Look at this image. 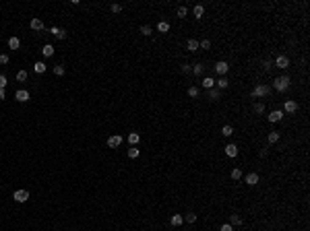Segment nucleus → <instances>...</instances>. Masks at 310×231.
<instances>
[{"mask_svg": "<svg viewBox=\"0 0 310 231\" xmlns=\"http://www.w3.org/2000/svg\"><path fill=\"white\" fill-rule=\"evenodd\" d=\"M275 66H279V68H287V66H290L287 56H277V58H275Z\"/></svg>", "mask_w": 310, "mask_h": 231, "instance_id": "obj_6", "label": "nucleus"}, {"mask_svg": "<svg viewBox=\"0 0 310 231\" xmlns=\"http://www.w3.org/2000/svg\"><path fill=\"white\" fill-rule=\"evenodd\" d=\"M19 45H21L19 37H10V39H8V48L10 50H19Z\"/></svg>", "mask_w": 310, "mask_h": 231, "instance_id": "obj_18", "label": "nucleus"}, {"mask_svg": "<svg viewBox=\"0 0 310 231\" xmlns=\"http://www.w3.org/2000/svg\"><path fill=\"white\" fill-rule=\"evenodd\" d=\"M50 33H54L58 39H64V37H66V31H64V29H58V27H52V29H50Z\"/></svg>", "mask_w": 310, "mask_h": 231, "instance_id": "obj_11", "label": "nucleus"}, {"mask_svg": "<svg viewBox=\"0 0 310 231\" xmlns=\"http://www.w3.org/2000/svg\"><path fill=\"white\" fill-rule=\"evenodd\" d=\"M263 66H265V70H271V68H273V64H271V62H265Z\"/></svg>", "mask_w": 310, "mask_h": 231, "instance_id": "obj_44", "label": "nucleus"}, {"mask_svg": "<svg viewBox=\"0 0 310 231\" xmlns=\"http://www.w3.org/2000/svg\"><path fill=\"white\" fill-rule=\"evenodd\" d=\"M219 231H234V229H231V225L227 223V225H221V229H219Z\"/></svg>", "mask_w": 310, "mask_h": 231, "instance_id": "obj_42", "label": "nucleus"}, {"mask_svg": "<svg viewBox=\"0 0 310 231\" xmlns=\"http://www.w3.org/2000/svg\"><path fill=\"white\" fill-rule=\"evenodd\" d=\"M184 221H188V223H194V221H197V215H194V213H188V215L184 217Z\"/></svg>", "mask_w": 310, "mask_h": 231, "instance_id": "obj_32", "label": "nucleus"}, {"mask_svg": "<svg viewBox=\"0 0 310 231\" xmlns=\"http://www.w3.org/2000/svg\"><path fill=\"white\" fill-rule=\"evenodd\" d=\"M221 134H223V136H231V134H234V128H231V126H223Z\"/></svg>", "mask_w": 310, "mask_h": 231, "instance_id": "obj_30", "label": "nucleus"}, {"mask_svg": "<svg viewBox=\"0 0 310 231\" xmlns=\"http://www.w3.org/2000/svg\"><path fill=\"white\" fill-rule=\"evenodd\" d=\"M256 182H258V176H256V173H248L246 176V184L248 186H254Z\"/></svg>", "mask_w": 310, "mask_h": 231, "instance_id": "obj_17", "label": "nucleus"}, {"mask_svg": "<svg viewBox=\"0 0 310 231\" xmlns=\"http://www.w3.org/2000/svg\"><path fill=\"white\" fill-rule=\"evenodd\" d=\"M17 81H21V83L27 81V72H25V70H19V72H17Z\"/></svg>", "mask_w": 310, "mask_h": 231, "instance_id": "obj_31", "label": "nucleus"}, {"mask_svg": "<svg viewBox=\"0 0 310 231\" xmlns=\"http://www.w3.org/2000/svg\"><path fill=\"white\" fill-rule=\"evenodd\" d=\"M54 72L58 74V76H62V74H64V66H62V64H58V66H54Z\"/></svg>", "mask_w": 310, "mask_h": 231, "instance_id": "obj_34", "label": "nucleus"}, {"mask_svg": "<svg viewBox=\"0 0 310 231\" xmlns=\"http://www.w3.org/2000/svg\"><path fill=\"white\" fill-rule=\"evenodd\" d=\"M252 112H254V113H263V112H265V103H254V105H252Z\"/></svg>", "mask_w": 310, "mask_h": 231, "instance_id": "obj_25", "label": "nucleus"}, {"mask_svg": "<svg viewBox=\"0 0 310 231\" xmlns=\"http://www.w3.org/2000/svg\"><path fill=\"white\" fill-rule=\"evenodd\" d=\"M213 85H215V81H213V79H211V76H207V79H205V81H203V87H205V89H207V91H209V89H213Z\"/></svg>", "mask_w": 310, "mask_h": 231, "instance_id": "obj_20", "label": "nucleus"}, {"mask_svg": "<svg viewBox=\"0 0 310 231\" xmlns=\"http://www.w3.org/2000/svg\"><path fill=\"white\" fill-rule=\"evenodd\" d=\"M203 13H205V6H201V4H197V6H194V17H199V19H201V17H203Z\"/></svg>", "mask_w": 310, "mask_h": 231, "instance_id": "obj_27", "label": "nucleus"}, {"mask_svg": "<svg viewBox=\"0 0 310 231\" xmlns=\"http://www.w3.org/2000/svg\"><path fill=\"white\" fill-rule=\"evenodd\" d=\"M182 221H184V217H182V215H174V217H172V225H176V227H178V225H182Z\"/></svg>", "mask_w": 310, "mask_h": 231, "instance_id": "obj_21", "label": "nucleus"}, {"mask_svg": "<svg viewBox=\"0 0 310 231\" xmlns=\"http://www.w3.org/2000/svg\"><path fill=\"white\" fill-rule=\"evenodd\" d=\"M287 87H290V76H279V79H275V89L277 91H286Z\"/></svg>", "mask_w": 310, "mask_h": 231, "instance_id": "obj_2", "label": "nucleus"}, {"mask_svg": "<svg viewBox=\"0 0 310 231\" xmlns=\"http://www.w3.org/2000/svg\"><path fill=\"white\" fill-rule=\"evenodd\" d=\"M190 70H192V68L188 66V64H182V72H190Z\"/></svg>", "mask_w": 310, "mask_h": 231, "instance_id": "obj_43", "label": "nucleus"}, {"mask_svg": "<svg viewBox=\"0 0 310 231\" xmlns=\"http://www.w3.org/2000/svg\"><path fill=\"white\" fill-rule=\"evenodd\" d=\"M281 118H283V113H281L279 109H275V112H271V113H269V122H279Z\"/></svg>", "mask_w": 310, "mask_h": 231, "instance_id": "obj_9", "label": "nucleus"}, {"mask_svg": "<svg viewBox=\"0 0 310 231\" xmlns=\"http://www.w3.org/2000/svg\"><path fill=\"white\" fill-rule=\"evenodd\" d=\"M215 70H217L219 74H226L227 70H230V66H227V62H217V64H215Z\"/></svg>", "mask_w": 310, "mask_h": 231, "instance_id": "obj_7", "label": "nucleus"}, {"mask_svg": "<svg viewBox=\"0 0 310 231\" xmlns=\"http://www.w3.org/2000/svg\"><path fill=\"white\" fill-rule=\"evenodd\" d=\"M242 223V217L240 215H231L230 217V225H240Z\"/></svg>", "mask_w": 310, "mask_h": 231, "instance_id": "obj_22", "label": "nucleus"}, {"mask_svg": "<svg viewBox=\"0 0 310 231\" xmlns=\"http://www.w3.org/2000/svg\"><path fill=\"white\" fill-rule=\"evenodd\" d=\"M203 70H205L203 64H194V66H192V72H194V74H203Z\"/></svg>", "mask_w": 310, "mask_h": 231, "instance_id": "obj_28", "label": "nucleus"}, {"mask_svg": "<svg viewBox=\"0 0 310 231\" xmlns=\"http://www.w3.org/2000/svg\"><path fill=\"white\" fill-rule=\"evenodd\" d=\"M277 140H279V132H275V130H273V132H269V143L273 144V143H277Z\"/></svg>", "mask_w": 310, "mask_h": 231, "instance_id": "obj_26", "label": "nucleus"}, {"mask_svg": "<svg viewBox=\"0 0 310 231\" xmlns=\"http://www.w3.org/2000/svg\"><path fill=\"white\" fill-rule=\"evenodd\" d=\"M219 97H221V91H219V89H209V99L217 101Z\"/></svg>", "mask_w": 310, "mask_h": 231, "instance_id": "obj_15", "label": "nucleus"}, {"mask_svg": "<svg viewBox=\"0 0 310 231\" xmlns=\"http://www.w3.org/2000/svg\"><path fill=\"white\" fill-rule=\"evenodd\" d=\"M186 48L190 50V52H197V50H199V41H197V39H188Z\"/></svg>", "mask_w": 310, "mask_h": 231, "instance_id": "obj_19", "label": "nucleus"}, {"mask_svg": "<svg viewBox=\"0 0 310 231\" xmlns=\"http://www.w3.org/2000/svg\"><path fill=\"white\" fill-rule=\"evenodd\" d=\"M269 91H271V89L269 87H267V85H258V87H254V91H252V93H250V97H267V95H269Z\"/></svg>", "mask_w": 310, "mask_h": 231, "instance_id": "obj_1", "label": "nucleus"}, {"mask_svg": "<svg viewBox=\"0 0 310 231\" xmlns=\"http://www.w3.org/2000/svg\"><path fill=\"white\" fill-rule=\"evenodd\" d=\"M296 109H298V103H296V101H286V112L287 113H294Z\"/></svg>", "mask_w": 310, "mask_h": 231, "instance_id": "obj_16", "label": "nucleus"}, {"mask_svg": "<svg viewBox=\"0 0 310 231\" xmlns=\"http://www.w3.org/2000/svg\"><path fill=\"white\" fill-rule=\"evenodd\" d=\"M33 70H35L37 74H44L46 70H48V66H46L44 62H35V64H33Z\"/></svg>", "mask_w": 310, "mask_h": 231, "instance_id": "obj_12", "label": "nucleus"}, {"mask_svg": "<svg viewBox=\"0 0 310 231\" xmlns=\"http://www.w3.org/2000/svg\"><path fill=\"white\" fill-rule=\"evenodd\" d=\"M227 85H230V81H227L226 76H221V79L217 81V87H219V89H227Z\"/></svg>", "mask_w": 310, "mask_h": 231, "instance_id": "obj_24", "label": "nucleus"}, {"mask_svg": "<svg viewBox=\"0 0 310 231\" xmlns=\"http://www.w3.org/2000/svg\"><path fill=\"white\" fill-rule=\"evenodd\" d=\"M139 140H141V136H139L137 132H130V134H128V143H130V147L139 144Z\"/></svg>", "mask_w": 310, "mask_h": 231, "instance_id": "obj_14", "label": "nucleus"}, {"mask_svg": "<svg viewBox=\"0 0 310 231\" xmlns=\"http://www.w3.org/2000/svg\"><path fill=\"white\" fill-rule=\"evenodd\" d=\"M128 157H130V159H137L139 157V149L130 147V149H128Z\"/></svg>", "mask_w": 310, "mask_h": 231, "instance_id": "obj_29", "label": "nucleus"}, {"mask_svg": "<svg viewBox=\"0 0 310 231\" xmlns=\"http://www.w3.org/2000/svg\"><path fill=\"white\" fill-rule=\"evenodd\" d=\"M231 177H234V180H240V177H242V171H240V169H231Z\"/></svg>", "mask_w": 310, "mask_h": 231, "instance_id": "obj_33", "label": "nucleus"}, {"mask_svg": "<svg viewBox=\"0 0 310 231\" xmlns=\"http://www.w3.org/2000/svg\"><path fill=\"white\" fill-rule=\"evenodd\" d=\"M157 29L161 31V33H167V31H170V23H166V21H161V23L157 25Z\"/></svg>", "mask_w": 310, "mask_h": 231, "instance_id": "obj_23", "label": "nucleus"}, {"mask_svg": "<svg viewBox=\"0 0 310 231\" xmlns=\"http://www.w3.org/2000/svg\"><path fill=\"white\" fill-rule=\"evenodd\" d=\"M0 64H8V54H0Z\"/></svg>", "mask_w": 310, "mask_h": 231, "instance_id": "obj_40", "label": "nucleus"}, {"mask_svg": "<svg viewBox=\"0 0 310 231\" xmlns=\"http://www.w3.org/2000/svg\"><path fill=\"white\" fill-rule=\"evenodd\" d=\"M41 54L46 56V58H50V56H54V45H44V48H41Z\"/></svg>", "mask_w": 310, "mask_h": 231, "instance_id": "obj_13", "label": "nucleus"}, {"mask_svg": "<svg viewBox=\"0 0 310 231\" xmlns=\"http://www.w3.org/2000/svg\"><path fill=\"white\" fill-rule=\"evenodd\" d=\"M120 144H122V136H118V134H114V136L108 138V147L110 149H116V147H120Z\"/></svg>", "mask_w": 310, "mask_h": 231, "instance_id": "obj_3", "label": "nucleus"}, {"mask_svg": "<svg viewBox=\"0 0 310 231\" xmlns=\"http://www.w3.org/2000/svg\"><path fill=\"white\" fill-rule=\"evenodd\" d=\"M6 85H8V83H6V76H4V74H0V89H4Z\"/></svg>", "mask_w": 310, "mask_h": 231, "instance_id": "obj_39", "label": "nucleus"}, {"mask_svg": "<svg viewBox=\"0 0 310 231\" xmlns=\"http://www.w3.org/2000/svg\"><path fill=\"white\" fill-rule=\"evenodd\" d=\"M13 198H15L17 202H27V198H29V192H27V190H17Z\"/></svg>", "mask_w": 310, "mask_h": 231, "instance_id": "obj_4", "label": "nucleus"}, {"mask_svg": "<svg viewBox=\"0 0 310 231\" xmlns=\"http://www.w3.org/2000/svg\"><path fill=\"white\" fill-rule=\"evenodd\" d=\"M141 33H143V35H149V33H151V27H149V25H143V27H141Z\"/></svg>", "mask_w": 310, "mask_h": 231, "instance_id": "obj_38", "label": "nucleus"}, {"mask_svg": "<svg viewBox=\"0 0 310 231\" xmlns=\"http://www.w3.org/2000/svg\"><path fill=\"white\" fill-rule=\"evenodd\" d=\"M31 29L41 31V29H44V21H41V19H31Z\"/></svg>", "mask_w": 310, "mask_h": 231, "instance_id": "obj_8", "label": "nucleus"}, {"mask_svg": "<svg viewBox=\"0 0 310 231\" xmlns=\"http://www.w3.org/2000/svg\"><path fill=\"white\" fill-rule=\"evenodd\" d=\"M226 155H227V157H236V155H238V147H236V144H227V147H226Z\"/></svg>", "mask_w": 310, "mask_h": 231, "instance_id": "obj_10", "label": "nucleus"}, {"mask_svg": "<svg viewBox=\"0 0 310 231\" xmlns=\"http://www.w3.org/2000/svg\"><path fill=\"white\" fill-rule=\"evenodd\" d=\"M15 99H17V101H21V103H25V101L29 99V91H25V89H19V91L15 93Z\"/></svg>", "mask_w": 310, "mask_h": 231, "instance_id": "obj_5", "label": "nucleus"}, {"mask_svg": "<svg viewBox=\"0 0 310 231\" xmlns=\"http://www.w3.org/2000/svg\"><path fill=\"white\" fill-rule=\"evenodd\" d=\"M186 13H188L186 6H180V8H178V17H186Z\"/></svg>", "mask_w": 310, "mask_h": 231, "instance_id": "obj_36", "label": "nucleus"}, {"mask_svg": "<svg viewBox=\"0 0 310 231\" xmlns=\"http://www.w3.org/2000/svg\"><path fill=\"white\" fill-rule=\"evenodd\" d=\"M188 95H190V97H197V95H199V89L197 87H190V89H188Z\"/></svg>", "mask_w": 310, "mask_h": 231, "instance_id": "obj_37", "label": "nucleus"}, {"mask_svg": "<svg viewBox=\"0 0 310 231\" xmlns=\"http://www.w3.org/2000/svg\"><path fill=\"white\" fill-rule=\"evenodd\" d=\"M110 8H112V13H120V10H122V4H112Z\"/></svg>", "mask_w": 310, "mask_h": 231, "instance_id": "obj_41", "label": "nucleus"}, {"mask_svg": "<svg viewBox=\"0 0 310 231\" xmlns=\"http://www.w3.org/2000/svg\"><path fill=\"white\" fill-rule=\"evenodd\" d=\"M199 45H201L203 50H209V48H211V41H209V39H203V41H201Z\"/></svg>", "mask_w": 310, "mask_h": 231, "instance_id": "obj_35", "label": "nucleus"}]
</instances>
